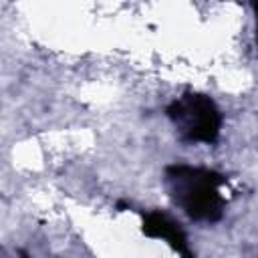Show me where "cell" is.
<instances>
[{
  "instance_id": "obj_1",
  "label": "cell",
  "mask_w": 258,
  "mask_h": 258,
  "mask_svg": "<svg viewBox=\"0 0 258 258\" xmlns=\"http://www.w3.org/2000/svg\"><path fill=\"white\" fill-rule=\"evenodd\" d=\"M175 198L194 218H212L220 206V194L212 183L208 173H200L198 169L179 167L175 177Z\"/></svg>"
},
{
  "instance_id": "obj_2",
  "label": "cell",
  "mask_w": 258,
  "mask_h": 258,
  "mask_svg": "<svg viewBox=\"0 0 258 258\" xmlns=\"http://www.w3.org/2000/svg\"><path fill=\"white\" fill-rule=\"evenodd\" d=\"M175 123L181 125L191 139H212L216 133V111L206 99H189L177 105Z\"/></svg>"
}]
</instances>
